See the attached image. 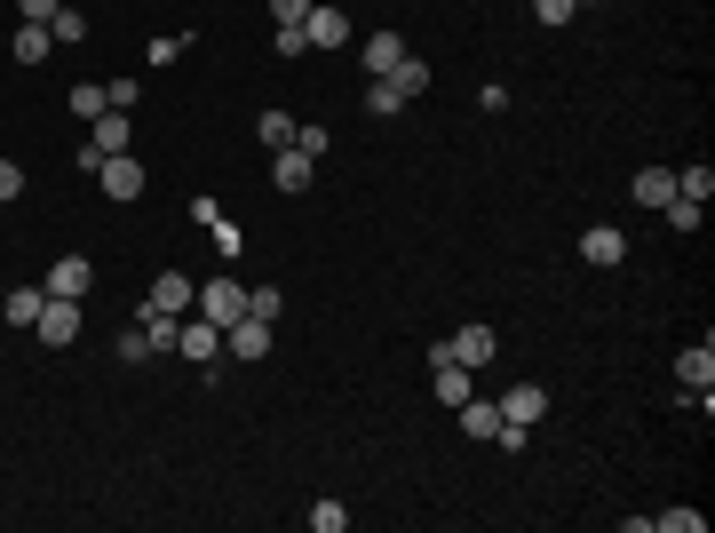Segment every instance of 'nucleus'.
I'll return each instance as SVG.
<instances>
[{
	"instance_id": "19",
	"label": "nucleus",
	"mask_w": 715,
	"mask_h": 533,
	"mask_svg": "<svg viewBox=\"0 0 715 533\" xmlns=\"http://www.w3.org/2000/svg\"><path fill=\"white\" fill-rule=\"evenodd\" d=\"M135 319H144V343H152V358H159V351H176V326H183L176 311H152V303H144Z\"/></svg>"
},
{
	"instance_id": "14",
	"label": "nucleus",
	"mask_w": 715,
	"mask_h": 533,
	"mask_svg": "<svg viewBox=\"0 0 715 533\" xmlns=\"http://www.w3.org/2000/svg\"><path fill=\"white\" fill-rule=\"evenodd\" d=\"M454 422L469 430V438H485V446H493V430H501V398H461Z\"/></svg>"
},
{
	"instance_id": "8",
	"label": "nucleus",
	"mask_w": 715,
	"mask_h": 533,
	"mask_svg": "<svg viewBox=\"0 0 715 533\" xmlns=\"http://www.w3.org/2000/svg\"><path fill=\"white\" fill-rule=\"evenodd\" d=\"M41 287H48V295H72V303H80V295L96 287V263H88V255H56Z\"/></svg>"
},
{
	"instance_id": "33",
	"label": "nucleus",
	"mask_w": 715,
	"mask_h": 533,
	"mask_svg": "<svg viewBox=\"0 0 715 533\" xmlns=\"http://www.w3.org/2000/svg\"><path fill=\"white\" fill-rule=\"evenodd\" d=\"M120 358H127V366H144V358H152V343H144V326H127V335H120Z\"/></svg>"
},
{
	"instance_id": "18",
	"label": "nucleus",
	"mask_w": 715,
	"mask_h": 533,
	"mask_svg": "<svg viewBox=\"0 0 715 533\" xmlns=\"http://www.w3.org/2000/svg\"><path fill=\"white\" fill-rule=\"evenodd\" d=\"M675 199V168H636V208H668Z\"/></svg>"
},
{
	"instance_id": "17",
	"label": "nucleus",
	"mask_w": 715,
	"mask_h": 533,
	"mask_svg": "<svg viewBox=\"0 0 715 533\" xmlns=\"http://www.w3.org/2000/svg\"><path fill=\"white\" fill-rule=\"evenodd\" d=\"M382 80H390V88H398V96H405V104H414V96H422V88H429V64H422V56H414V48H405V56H398V64H390V73H382Z\"/></svg>"
},
{
	"instance_id": "10",
	"label": "nucleus",
	"mask_w": 715,
	"mask_h": 533,
	"mask_svg": "<svg viewBox=\"0 0 715 533\" xmlns=\"http://www.w3.org/2000/svg\"><path fill=\"white\" fill-rule=\"evenodd\" d=\"M675 382H684V390L700 398V407H707V382H715V343H707V335H700L684 358H675Z\"/></svg>"
},
{
	"instance_id": "24",
	"label": "nucleus",
	"mask_w": 715,
	"mask_h": 533,
	"mask_svg": "<svg viewBox=\"0 0 715 533\" xmlns=\"http://www.w3.org/2000/svg\"><path fill=\"white\" fill-rule=\"evenodd\" d=\"M41 56H56L48 24H24V32H16V64H41Z\"/></svg>"
},
{
	"instance_id": "26",
	"label": "nucleus",
	"mask_w": 715,
	"mask_h": 533,
	"mask_svg": "<svg viewBox=\"0 0 715 533\" xmlns=\"http://www.w3.org/2000/svg\"><path fill=\"white\" fill-rule=\"evenodd\" d=\"M72 112H80V120H104L112 104H104V88H96V80H80V88H72Z\"/></svg>"
},
{
	"instance_id": "27",
	"label": "nucleus",
	"mask_w": 715,
	"mask_h": 533,
	"mask_svg": "<svg viewBox=\"0 0 715 533\" xmlns=\"http://www.w3.org/2000/svg\"><path fill=\"white\" fill-rule=\"evenodd\" d=\"M279 311H287L279 287H255V295H247V319H279Z\"/></svg>"
},
{
	"instance_id": "20",
	"label": "nucleus",
	"mask_w": 715,
	"mask_h": 533,
	"mask_svg": "<svg viewBox=\"0 0 715 533\" xmlns=\"http://www.w3.org/2000/svg\"><path fill=\"white\" fill-rule=\"evenodd\" d=\"M311 168H319V159H302L294 144L279 152V168H270V184H279V191H302V184H311Z\"/></svg>"
},
{
	"instance_id": "35",
	"label": "nucleus",
	"mask_w": 715,
	"mask_h": 533,
	"mask_svg": "<svg viewBox=\"0 0 715 533\" xmlns=\"http://www.w3.org/2000/svg\"><path fill=\"white\" fill-rule=\"evenodd\" d=\"M311 16V0H270V24H302Z\"/></svg>"
},
{
	"instance_id": "23",
	"label": "nucleus",
	"mask_w": 715,
	"mask_h": 533,
	"mask_svg": "<svg viewBox=\"0 0 715 533\" xmlns=\"http://www.w3.org/2000/svg\"><path fill=\"white\" fill-rule=\"evenodd\" d=\"M294 127H302V120H287V112H255V136H262L270 152H287V144H294Z\"/></svg>"
},
{
	"instance_id": "16",
	"label": "nucleus",
	"mask_w": 715,
	"mask_h": 533,
	"mask_svg": "<svg viewBox=\"0 0 715 533\" xmlns=\"http://www.w3.org/2000/svg\"><path fill=\"white\" fill-rule=\"evenodd\" d=\"M41 311H48V287H9V303H0L9 326H41Z\"/></svg>"
},
{
	"instance_id": "1",
	"label": "nucleus",
	"mask_w": 715,
	"mask_h": 533,
	"mask_svg": "<svg viewBox=\"0 0 715 533\" xmlns=\"http://www.w3.org/2000/svg\"><path fill=\"white\" fill-rule=\"evenodd\" d=\"M302 41H311L319 56L343 48V41H350V9H343V0H311V16H302Z\"/></svg>"
},
{
	"instance_id": "36",
	"label": "nucleus",
	"mask_w": 715,
	"mask_h": 533,
	"mask_svg": "<svg viewBox=\"0 0 715 533\" xmlns=\"http://www.w3.org/2000/svg\"><path fill=\"white\" fill-rule=\"evenodd\" d=\"M16 191H24V168H16V159H0V208H9Z\"/></svg>"
},
{
	"instance_id": "3",
	"label": "nucleus",
	"mask_w": 715,
	"mask_h": 533,
	"mask_svg": "<svg viewBox=\"0 0 715 533\" xmlns=\"http://www.w3.org/2000/svg\"><path fill=\"white\" fill-rule=\"evenodd\" d=\"M176 358H183V366H215V358H223V326H215V319H183V326H176Z\"/></svg>"
},
{
	"instance_id": "32",
	"label": "nucleus",
	"mask_w": 715,
	"mask_h": 533,
	"mask_svg": "<svg viewBox=\"0 0 715 533\" xmlns=\"http://www.w3.org/2000/svg\"><path fill=\"white\" fill-rule=\"evenodd\" d=\"M572 9H581V0H533V16H540V24H572Z\"/></svg>"
},
{
	"instance_id": "5",
	"label": "nucleus",
	"mask_w": 715,
	"mask_h": 533,
	"mask_svg": "<svg viewBox=\"0 0 715 533\" xmlns=\"http://www.w3.org/2000/svg\"><path fill=\"white\" fill-rule=\"evenodd\" d=\"M191 311H199V319H215V326H231V319H247V287H238V279H208Z\"/></svg>"
},
{
	"instance_id": "2",
	"label": "nucleus",
	"mask_w": 715,
	"mask_h": 533,
	"mask_svg": "<svg viewBox=\"0 0 715 533\" xmlns=\"http://www.w3.org/2000/svg\"><path fill=\"white\" fill-rule=\"evenodd\" d=\"M80 326H88V319H80L72 295H48V311H41V326H32V335H41L48 351H72V343H80Z\"/></svg>"
},
{
	"instance_id": "22",
	"label": "nucleus",
	"mask_w": 715,
	"mask_h": 533,
	"mask_svg": "<svg viewBox=\"0 0 715 533\" xmlns=\"http://www.w3.org/2000/svg\"><path fill=\"white\" fill-rule=\"evenodd\" d=\"M48 41H56V48H80V41H88V16H80V9H56V16H48Z\"/></svg>"
},
{
	"instance_id": "37",
	"label": "nucleus",
	"mask_w": 715,
	"mask_h": 533,
	"mask_svg": "<svg viewBox=\"0 0 715 533\" xmlns=\"http://www.w3.org/2000/svg\"><path fill=\"white\" fill-rule=\"evenodd\" d=\"M56 9H64V0H16V16H24V24H48Z\"/></svg>"
},
{
	"instance_id": "11",
	"label": "nucleus",
	"mask_w": 715,
	"mask_h": 533,
	"mask_svg": "<svg viewBox=\"0 0 715 533\" xmlns=\"http://www.w3.org/2000/svg\"><path fill=\"white\" fill-rule=\"evenodd\" d=\"M429 366H437V407H461V398H477V375H469V366H454L446 351H429Z\"/></svg>"
},
{
	"instance_id": "4",
	"label": "nucleus",
	"mask_w": 715,
	"mask_h": 533,
	"mask_svg": "<svg viewBox=\"0 0 715 533\" xmlns=\"http://www.w3.org/2000/svg\"><path fill=\"white\" fill-rule=\"evenodd\" d=\"M581 263L621 271V263H628V231H621V223H589V231H581Z\"/></svg>"
},
{
	"instance_id": "28",
	"label": "nucleus",
	"mask_w": 715,
	"mask_h": 533,
	"mask_svg": "<svg viewBox=\"0 0 715 533\" xmlns=\"http://www.w3.org/2000/svg\"><path fill=\"white\" fill-rule=\"evenodd\" d=\"M104 104L112 112H135V104H144V88H135V80H104Z\"/></svg>"
},
{
	"instance_id": "30",
	"label": "nucleus",
	"mask_w": 715,
	"mask_h": 533,
	"mask_svg": "<svg viewBox=\"0 0 715 533\" xmlns=\"http://www.w3.org/2000/svg\"><path fill=\"white\" fill-rule=\"evenodd\" d=\"M644 525H660V533H700V510H660V518H644Z\"/></svg>"
},
{
	"instance_id": "31",
	"label": "nucleus",
	"mask_w": 715,
	"mask_h": 533,
	"mask_svg": "<svg viewBox=\"0 0 715 533\" xmlns=\"http://www.w3.org/2000/svg\"><path fill=\"white\" fill-rule=\"evenodd\" d=\"M326 144H334L326 127H294V152H302V159H326Z\"/></svg>"
},
{
	"instance_id": "7",
	"label": "nucleus",
	"mask_w": 715,
	"mask_h": 533,
	"mask_svg": "<svg viewBox=\"0 0 715 533\" xmlns=\"http://www.w3.org/2000/svg\"><path fill=\"white\" fill-rule=\"evenodd\" d=\"M96 184H104V199H120V208H127V199H144V168H135L127 152L96 159Z\"/></svg>"
},
{
	"instance_id": "29",
	"label": "nucleus",
	"mask_w": 715,
	"mask_h": 533,
	"mask_svg": "<svg viewBox=\"0 0 715 533\" xmlns=\"http://www.w3.org/2000/svg\"><path fill=\"white\" fill-rule=\"evenodd\" d=\"M343 525H350L343 502H319V510H311V533H343Z\"/></svg>"
},
{
	"instance_id": "6",
	"label": "nucleus",
	"mask_w": 715,
	"mask_h": 533,
	"mask_svg": "<svg viewBox=\"0 0 715 533\" xmlns=\"http://www.w3.org/2000/svg\"><path fill=\"white\" fill-rule=\"evenodd\" d=\"M437 351H446L454 366H469V375H477V366L493 358V326H485V319H469V326H454V335L437 343Z\"/></svg>"
},
{
	"instance_id": "12",
	"label": "nucleus",
	"mask_w": 715,
	"mask_h": 533,
	"mask_svg": "<svg viewBox=\"0 0 715 533\" xmlns=\"http://www.w3.org/2000/svg\"><path fill=\"white\" fill-rule=\"evenodd\" d=\"M540 414H549V390H540V382H509V398H501V422H540Z\"/></svg>"
},
{
	"instance_id": "21",
	"label": "nucleus",
	"mask_w": 715,
	"mask_h": 533,
	"mask_svg": "<svg viewBox=\"0 0 715 533\" xmlns=\"http://www.w3.org/2000/svg\"><path fill=\"white\" fill-rule=\"evenodd\" d=\"M398 56H405V41H398V32H373V41H366V73L382 80V73H390Z\"/></svg>"
},
{
	"instance_id": "9",
	"label": "nucleus",
	"mask_w": 715,
	"mask_h": 533,
	"mask_svg": "<svg viewBox=\"0 0 715 533\" xmlns=\"http://www.w3.org/2000/svg\"><path fill=\"white\" fill-rule=\"evenodd\" d=\"M223 351H231V358H247V366L270 358V319H231V326H223Z\"/></svg>"
},
{
	"instance_id": "15",
	"label": "nucleus",
	"mask_w": 715,
	"mask_h": 533,
	"mask_svg": "<svg viewBox=\"0 0 715 533\" xmlns=\"http://www.w3.org/2000/svg\"><path fill=\"white\" fill-rule=\"evenodd\" d=\"M127 120H135V112H104V120H88V152H104V159L127 152V136H135Z\"/></svg>"
},
{
	"instance_id": "25",
	"label": "nucleus",
	"mask_w": 715,
	"mask_h": 533,
	"mask_svg": "<svg viewBox=\"0 0 715 533\" xmlns=\"http://www.w3.org/2000/svg\"><path fill=\"white\" fill-rule=\"evenodd\" d=\"M675 191H684V199H700V208H707V191H715V168H707V159H700V168H684V176H675Z\"/></svg>"
},
{
	"instance_id": "13",
	"label": "nucleus",
	"mask_w": 715,
	"mask_h": 533,
	"mask_svg": "<svg viewBox=\"0 0 715 533\" xmlns=\"http://www.w3.org/2000/svg\"><path fill=\"white\" fill-rule=\"evenodd\" d=\"M144 303H152V311H176V319H191V303H199V295H191V279H183V271H159Z\"/></svg>"
},
{
	"instance_id": "34",
	"label": "nucleus",
	"mask_w": 715,
	"mask_h": 533,
	"mask_svg": "<svg viewBox=\"0 0 715 533\" xmlns=\"http://www.w3.org/2000/svg\"><path fill=\"white\" fill-rule=\"evenodd\" d=\"M279 56L294 64V56H311V41H302V24H279Z\"/></svg>"
}]
</instances>
